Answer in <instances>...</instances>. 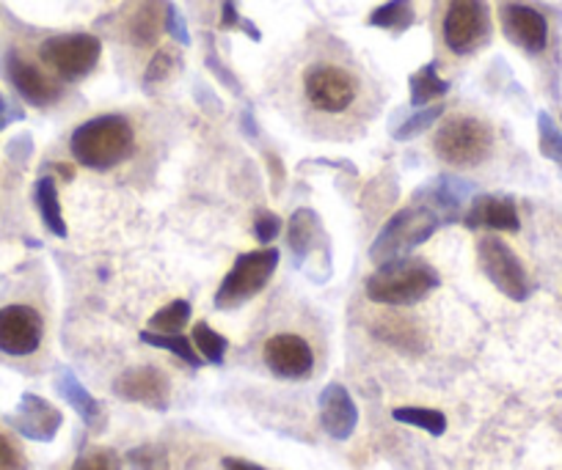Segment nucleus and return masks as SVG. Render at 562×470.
Masks as SVG:
<instances>
[{
  "label": "nucleus",
  "mask_w": 562,
  "mask_h": 470,
  "mask_svg": "<svg viewBox=\"0 0 562 470\" xmlns=\"http://www.w3.org/2000/svg\"><path fill=\"white\" fill-rule=\"evenodd\" d=\"M540 151L549 160L562 165V135L557 133V127L551 124V118L546 113H540Z\"/></svg>",
  "instance_id": "nucleus-29"
},
{
  "label": "nucleus",
  "mask_w": 562,
  "mask_h": 470,
  "mask_svg": "<svg viewBox=\"0 0 562 470\" xmlns=\"http://www.w3.org/2000/svg\"><path fill=\"white\" fill-rule=\"evenodd\" d=\"M75 470H119V459L111 451H97L91 457L80 459Z\"/></svg>",
  "instance_id": "nucleus-33"
},
{
  "label": "nucleus",
  "mask_w": 562,
  "mask_h": 470,
  "mask_svg": "<svg viewBox=\"0 0 562 470\" xmlns=\"http://www.w3.org/2000/svg\"><path fill=\"white\" fill-rule=\"evenodd\" d=\"M306 100L321 113H345L359 96V80L342 67L334 64H321L310 69L304 80Z\"/></svg>",
  "instance_id": "nucleus-8"
},
{
  "label": "nucleus",
  "mask_w": 562,
  "mask_h": 470,
  "mask_svg": "<svg viewBox=\"0 0 562 470\" xmlns=\"http://www.w3.org/2000/svg\"><path fill=\"white\" fill-rule=\"evenodd\" d=\"M102 45L91 34H64L50 36L40 47V56L61 80H80L97 67Z\"/></svg>",
  "instance_id": "nucleus-6"
},
{
  "label": "nucleus",
  "mask_w": 562,
  "mask_h": 470,
  "mask_svg": "<svg viewBox=\"0 0 562 470\" xmlns=\"http://www.w3.org/2000/svg\"><path fill=\"white\" fill-rule=\"evenodd\" d=\"M224 468L226 470H262L259 465L246 462V459H224Z\"/></svg>",
  "instance_id": "nucleus-37"
},
{
  "label": "nucleus",
  "mask_w": 562,
  "mask_h": 470,
  "mask_svg": "<svg viewBox=\"0 0 562 470\" xmlns=\"http://www.w3.org/2000/svg\"><path fill=\"white\" fill-rule=\"evenodd\" d=\"M58 391H61V397L67 399L75 410H78L80 419H83L86 424L94 426V429H100V424H102L100 402H97V399L91 397V393L86 391L78 380H75V375L64 371V375L58 377Z\"/></svg>",
  "instance_id": "nucleus-19"
},
{
  "label": "nucleus",
  "mask_w": 562,
  "mask_h": 470,
  "mask_svg": "<svg viewBox=\"0 0 562 470\" xmlns=\"http://www.w3.org/2000/svg\"><path fill=\"white\" fill-rule=\"evenodd\" d=\"M477 253L485 275L494 280L496 289L505 291L510 300H527V273H524V264L518 262V256L513 253V248L507 242H502L499 237H485V240H480Z\"/></svg>",
  "instance_id": "nucleus-9"
},
{
  "label": "nucleus",
  "mask_w": 562,
  "mask_h": 470,
  "mask_svg": "<svg viewBox=\"0 0 562 470\" xmlns=\"http://www.w3.org/2000/svg\"><path fill=\"white\" fill-rule=\"evenodd\" d=\"M265 364L276 377L304 380L315 369V355H312V347L301 336L279 333V336L268 339V344H265Z\"/></svg>",
  "instance_id": "nucleus-11"
},
{
  "label": "nucleus",
  "mask_w": 562,
  "mask_h": 470,
  "mask_svg": "<svg viewBox=\"0 0 562 470\" xmlns=\"http://www.w3.org/2000/svg\"><path fill=\"white\" fill-rule=\"evenodd\" d=\"M113 388L127 402L149 404L158 410H164L169 402V380L155 366H138V369L124 371Z\"/></svg>",
  "instance_id": "nucleus-15"
},
{
  "label": "nucleus",
  "mask_w": 562,
  "mask_h": 470,
  "mask_svg": "<svg viewBox=\"0 0 562 470\" xmlns=\"http://www.w3.org/2000/svg\"><path fill=\"white\" fill-rule=\"evenodd\" d=\"M416 14H414V3L411 0H389L383 7H378L375 12L370 14V25L372 28H383V31H408L414 25Z\"/></svg>",
  "instance_id": "nucleus-22"
},
{
  "label": "nucleus",
  "mask_w": 562,
  "mask_h": 470,
  "mask_svg": "<svg viewBox=\"0 0 562 470\" xmlns=\"http://www.w3.org/2000/svg\"><path fill=\"white\" fill-rule=\"evenodd\" d=\"M408 85H411V105L414 107L428 105V102L439 100V96H445L447 91H450L447 80L439 78V69H436V64H425L419 72L411 74Z\"/></svg>",
  "instance_id": "nucleus-20"
},
{
  "label": "nucleus",
  "mask_w": 562,
  "mask_h": 470,
  "mask_svg": "<svg viewBox=\"0 0 562 470\" xmlns=\"http://www.w3.org/2000/svg\"><path fill=\"white\" fill-rule=\"evenodd\" d=\"M436 286H439V273L416 259H394V262L378 264L375 273L364 280L367 297L381 306H411L428 297Z\"/></svg>",
  "instance_id": "nucleus-2"
},
{
  "label": "nucleus",
  "mask_w": 562,
  "mask_h": 470,
  "mask_svg": "<svg viewBox=\"0 0 562 470\" xmlns=\"http://www.w3.org/2000/svg\"><path fill=\"white\" fill-rule=\"evenodd\" d=\"M317 231H321V220H317V215L312 213V209H299V213L293 215V220H290V248H293L295 253L310 251Z\"/></svg>",
  "instance_id": "nucleus-24"
},
{
  "label": "nucleus",
  "mask_w": 562,
  "mask_h": 470,
  "mask_svg": "<svg viewBox=\"0 0 562 470\" xmlns=\"http://www.w3.org/2000/svg\"><path fill=\"white\" fill-rule=\"evenodd\" d=\"M281 231V220L276 218V215L270 213H259L257 223H254V237H257L262 245H268V242H273L276 237H279Z\"/></svg>",
  "instance_id": "nucleus-32"
},
{
  "label": "nucleus",
  "mask_w": 562,
  "mask_h": 470,
  "mask_svg": "<svg viewBox=\"0 0 562 470\" xmlns=\"http://www.w3.org/2000/svg\"><path fill=\"white\" fill-rule=\"evenodd\" d=\"M394 419H397L400 424L419 426V429L430 432V435H445L447 432V419H445V413H439V410L397 408L394 410Z\"/></svg>",
  "instance_id": "nucleus-25"
},
{
  "label": "nucleus",
  "mask_w": 562,
  "mask_h": 470,
  "mask_svg": "<svg viewBox=\"0 0 562 470\" xmlns=\"http://www.w3.org/2000/svg\"><path fill=\"white\" fill-rule=\"evenodd\" d=\"M140 342L153 344V347H160V349H169V353H175L177 358H182L186 364H191V366H202V358L193 353V344L188 342V336H180V333L144 331L140 333Z\"/></svg>",
  "instance_id": "nucleus-23"
},
{
  "label": "nucleus",
  "mask_w": 562,
  "mask_h": 470,
  "mask_svg": "<svg viewBox=\"0 0 562 470\" xmlns=\"http://www.w3.org/2000/svg\"><path fill=\"white\" fill-rule=\"evenodd\" d=\"M193 342H196L204 360H210V364H224L226 339L221 336V333L210 331L207 322H196V325H193Z\"/></svg>",
  "instance_id": "nucleus-27"
},
{
  "label": "nucleus",
  "mask_w": 562,
  "mask_h": 470,
  "mask_svg": "<svg viewBox=\"0 0 562 470\" xmlns=\"http://www.w3.org/2000/svg\"><path fill=\"white\" fill-rule=\"evenodd\" d=\"M9 421H12V426L20 435L40 443H50L64 424L61 410H56L47 399L36 397V393H25Z\"/></svg>",
  "instance_id": "nucleus-12"
},
{
  "label": "nucleus",
  "mask_w": 562,
  "mask_h": 470,
  "mask_svg": "<svg viewBox=\"0 0 562 470\" xmlns=\"http://www.w3.org/2000/svg\"><path fill=\"white\" fill-rule=\"evenodd\" d=\"M36 207H40L42 220H45V226L53 234L67 237V223H64L61 204H58L56 182H53L50 176H42V180L36 182Z\"/></svg>",
  "instance_id": "nucleus-21"
},
{
  "label": "nucleus",
  "mask_w": 562,
  "mask_h": 470,
  "mask_svg": "<svg viewBox=\"0 0 562 470\" xmlns=\"http://www.w3.org/2000/svg\"><path fill=\"white\" fill-rule=\"evenodd\" d=\"M0 470H23V457L3 435H0Z\"/></svg>",
  "instance_id": "nucleus-34"
},
{
  "label": "nucleus",
  "mask_w": 562,
  "mask_h": 470,
  "mask_svg": "<svg viewBox=\"0 0 562 470\" xmlns=\"http://www.w3.org/2000/svg\"><path fill=\"white\" fill-rule=\"evenodd\" d=\"M491 129L480 118H452L436 133L434 149L445 163L458 165V169H472L480 165L491 154Z\"/></svg>",
  "instance_id": "nucleus-4"
},
{
  "label": "nucleus",
  "mask_w": 562,
  "mask_h": 470,
  "mask_svg": "<svg viewBox=\"0 0 562 470\" xmlns=\"http://www.w3.org/2000/svg\"><path fill=\"white\" fill-rule=\"evenodd\" d=\"M69 149L86 169H113L133 151V127L124 116H97L75 129Z\"/></svg>",
  "instance_id": "nucleus-1"
},
{
  "label": "nucleus",
  "mask_w": 562,
  "mask_h": 470,
  "mask_svg": "<svg viewBox=\"0 0 562 470\" xmlns=\"http://www.w3.org/2000/svg\"><path fill=\"white\" fill-rule=\"evenodd\" d=\"M441 113H445V107H441V105H436V107H428V111L416 113L414 118H408V122H405L403 127L397 129V138H400V140H405V138H411V135L422 133V129H428L430 124H434L436 118L441 116Z\"/></svg>",
  "instance_id": "nucleus-30"
},
{
  "label": "nucleus",
  "mask_w": 562,
  "mask_h": 470,
  "mask_svg": "<svg viewBox=\"0 0 562 470\" xmlns=\"http://www.w3.org/2000/svg\"><path fill=\"white\" fill-rule=\"evenodd\" d=\"M502 28L507 39L527 53H540L549 45V23L540 12L524 3H507L502 9Z\"/></svg>",
  "instance_id": "nucleus-13"
},
{
  "label": "nucleus",
  "mask_w": 562,
  "mask_h": 470,
  "mask_svg": "<svg viewBox=\"0 0 562 470\" xmlns=\"http://www.w3.org/2000/svg\"><path fill=\"white\" fill-rule=\"evenodd\" d=\"M491 34V14L485 0H450L445 14V45L456 56L477 50Z\"/></svg>",
  "instance_id": "nucleus-7"
},
{
  "label": "nucleus",
  "mask_w": 562,
  "mask_h": 470,
  "mask_svg": "<svg viewBox=\"0 0 562 470\" xmlns=\"http://www.w3.org/2000/svg\"><path fill=\"white\" fill-rule=\"evenodd\" d=\"M188 320H191V306H188L186 300H175V302H169L166 308H160L153 320H149V331L180 333L182 328L188 325Z\"/></svg>",
  "instance_id": "nucleus-26"
},
{
  "label": "nucleus",
  "mask_w": 562,
  "mask_h": 470,
  "mask_svg": "<svg viewBox=\"0 0 562 470\" xmlns=\"http://www.w3.org/2000/svg\"><path fill=\"white\" fill-rule=\"evenodd\" d=\"M321 419L323 429L334 437V440H348L353 435L356 424H359V410H356L353 399L345 391L339 382H331L326 391L321 393Z\"/></svg>",
  "instance_id": "nucleus-16"
},
{
  "label": "nucleus",
  "mask_w": 562,
  "mask_h": 470,
  "mask_svg": "<svg viewBox=\"0 0 562 470\" xmlns=\"http://www.w3.org/2000/svg\"><path fill=\"white\" fill-rule=\"evenodd\" d=\"M166 0H144L140 9L135 12L133 23H130V39L138 47H149L158 39L160 28L166 23Z\"/></svg>",
  "instance_id": "nucleus-18"
},
{
  "label": "nucleus",
  "mask_w": 562,
  "mask_h": 470,
  "mask_svg": "<svg viewBox=\"0 0 562 470\" xmlns=\"http://www.w3.org/2000/svg\"><path fill=\"white\" fill-rule=\"evenodd\" d=\"M276 264H279V251L276 248H262V251L237 256V262L232 264L229 275L224 278L221 289L215 291V308L229 311V308H237L251 300L268 284Z\"/></svg>",
  "instance_id": "nucleus-5"
},
{
  "label": "nucleus",
  "mask_w": 562,
  "mask_h": 470,
  "mask_svg": "<svg viewBox=\"0 0 562 470\" xmlns=\"http://www.w3.org/2000/svg\"><path fill=\"white\" fill-rule=\"evenodd\" d=\"M20 116H23V113H20L18 107L9 105V102L3 100V94H0V129L9 127V124H12L14 118H20Z\"/></svg>",
  "instance_id": "nucleus-36"
},
{
  "label": "nucleus",
  "mask_w": 562,
  "mask_h": 470,
  "mask_svg": "<svg viewBox=\"0 0 562 470\" xmlns=\"http://www.w3.org/2000/svg\"><path fill=\"white\" fill-rule=\"evenodd\" d=\"M237 25H243V20L235 9V0H226L224 18H221V28H237Z\"/></svg>",
  "instance_id": "nucleus-35"
},
{
  "label": "nucleus",
  "mask_w": 562,
  "mask_h": 470,
  "mask_svg": "<svg viewBox=\"0 0 562 470\" xmlns=\"http://www.w3.org/2000/svg\"><path fill=\"white\" fill-rule=\"evenodd\" d=\"M3 69H7L14 91H18L29 105L47 107L61 96V89H58L56 80L47 78L40 67H34V64H29L25 58H20L18 53H12V56L7 58Z\"/></svg>",
  "instance_id": "nucleus-14"
},
{
  "label": "nucleus",
  "mask_w": 562,
  "mask_h": 470,
  "mask_svg": "<svg viewBox=\"0 0 562 470\" xmlns=\"http://www.w3.org/2000/svg\"><path fill=\"white\" fill-rule=\"evenodd\" d=\"M45 322L31 306L0 308V353L23 358L40 349Z\"/></svg>",
  "instance_id": "nucleus-10"
},
{
  "label": "nucleus",
  "mask_w": 562,
  "mask_h": 470,
  "mask_svg": "<svg viewBox=\"0 0 562 470\" xmlns=\"http://www.w3.org/2000/svg\"><path fill=\"white\" fill-rule=\"evenodd\" d=\"M469 229H499V231H516L518 229V213L513 202L496 196H480L472 204L467 215Z\"/></svg>",
  "instance_id": "nucleus-17"
},
{
  "label": "nucleus",
  "mask_w": 562,
  "mask_h": 470,
  "mask_svg": "<svg viewBox=\"0 0 562 470\" xmlns=\"http://www.w3.org/2000/svg\"><path fill=\"white\" fill-rule=\"evenodd\" d=\"M180 67V56H177V50H171V47H164V50L155 53V58L149 61L147 67V74H144V85H158L164 83V80L171 78V72Z\"/></svg>",
  "instance_id": "nucleus-28"
},
{
  "label": "nucleus",
  "mask_w": 562,
  "mask_h": 470,
  "mask_svg": "<svg viewBox=\"0 0 562 470\" xmlns=\"http://www.w3.org/2000/svg\"><path fill=\"white\" fill-rule=\"evenodd\" d=\"M439 229V218H436L434 209L428 207H408L403 213L394 215L383 231L378 234V240L372 242V262L386 264L394 259H403L411 248L422 245L434 231Z\"/></svg>",
  "instance_id": "nucleus-3"
},
{
  "label": "nucleus",
  "mask_w": 562,
  "mask_h": 470,
  "mask_svg": "<svg viewBox=\"0 0 562 470\" xmlns=\"http://www.w3.org/2000/svg\"><path fill=\"white\" fill-rule=\"evenodd\" d=\"M164 28L169 31V34L175 36V39L180 42V45H191V36H188V25H186V20H182L180 9H177L175 3H169V7H166Z\"/></svg>",
  "instance_id": "nucleus-31"
}]
</instances>
